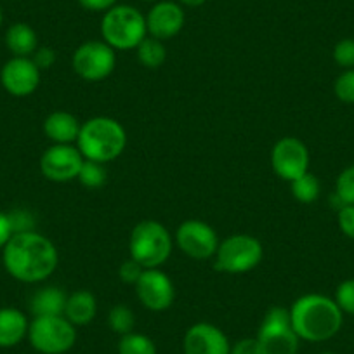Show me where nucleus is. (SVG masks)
Listing matches in <instances>:
<instances>
[{
    "label": "nucleus",
    "mask_w": 354,
    "mask_h": 354,
    "mask_svg": "<svg viewBox=\"0 0 354 354\" xmlns=\"http://www.w3.org/2000/svg\"><path fill=\"white\" fill-rule=\"evenodd\" d=\"M15 234L12 231L11 219H9V214L0 212V248H4L6 243L11 240V236Z\"/></svg>",
    "instance_id": "37"
},
{
    "label": "nucleus",
    "mask_w": 354,
    "mask_h": 354,
    "mask_svg": "<svg viewBox=\"0 0 354 354\" xmlns=\"http://www.w3.org/2000/svg\"><path fill=\"white\" fill-rule=\"evenodd\" d=\"M84 160L75 145H53L40 156V172L47 181L70 183L78 177Z\"/></svg>",
    "instance_id": "12"
},
{
    "label": "nucleus",
    "mask_w": 354,
    "mask_h": 354,
    "mask_svg": "<svg viewBox=\"0 0 354 354\" xmlns=\"http://www.w3.org/2000/svg\"><path fill=\"white\" fill-rule=\"evenodd\" d=\"M75 146L85 160L97 163L113 162L127 146V132L115 118H88L82 124Z\"/></svg>",
    "instance_id": "3"
},
{
    "label": "nucleus",
    "mask_w": 354,
    "mask_h": 354,
    "mask_svg": "<svg viewBox=\"0 0 354 354\" xmlns=\"http://www.w3.org/2000/svg\"><path fill=\"white\" fill-rule=\"evenodd\" d=\"M335 195L346 205H354V163L346 167L335 181Z\"/></svg>",
    "instance_id": "27"
},
{
    "label": "nucleus",
    "mask_w": 354,
    "mask_h": 354,
    "mask_svg": "<svg viewBox=\"0 0 354 354\" xmlns=\"http://www.w3.org/2000/svg\"><path fill=\"white\" fill-rule=\"evenodd\" d=\"M319 354H335V353H330V351H323V353H319Z\"/></svg>",
    "instance_id": "41"
},
{
    "label": "nucleus",
    "mask_w": 354,
    "mask_h": 354,
    "mask_svg": "<svg viewBox=\"0 0 354 354\" xmlns=\"http://www.w3.org/2000/svg\"><path fill=\"white\" fill-rule=\"evenodd\" d=\"M2 87L15 97H28L40 85V70L32 57L12 56L0 70Z\"/></svg>",
    "instance_id": "14"
},
{
    "label": "nucleus",
    "mask_w": 354,
    "mask_h": 354,
    "mask_svg": "<svg viewBox=\"0 0 354 354\" xmlns=\"http://www.w3.org/2000/svg\"><path fill=\"white\" fill-rule=\"evenodd\" d=\"M174 238L162 223L155 219L139 221L129 238V255L145 270H155L169 261Z\"/></svg>",
    "instance_id": "4"
},
{
    "label": "nucleus",
    "mask_w": 354,
    "mask_h": 354,
    "mask_svg": "<svg viewBox=\"0 0 354 354\" xmlns=\"http://www.w3.org/2000/svg\"><path fill=\"white\" fill-rule=\"evenodd\" d=\"M108 326L120 337L134 332L136 316L132 309L125 304L113 306L108 313Z\"/></svg>",
    "instance_id": "25"
},
{
    "label": "nucleus",
    "mask_w": 354,
    "mask_h": 354,
    "mask_svg": "<svg viewBox=\"0 0 354 354\" xmlns=\"http://www.w3.org/2000/svg\"><path fill=\"white\" fill-rule=\"evenodd\" d=\"M181 6H186V8H200L207 2V0H177Z\"/></svg>",
    "instance_id": "38"
},
{
    "label": "nucleus",
    "mask_w": 354,
    "mask_h": 354,
    "mask_svg": "<svg viewBox=\"0 0 354 354\" xmlns=\"http://www.w3.org/2000/svg\"><path fill=\"white\" fill-rule=\"evenodd\" d=\"M101 37L115 50H136L148 37L146 16L129 4H117L101 19Z\"/></svg>",
    "instance_id": "5"
},
{
    "label": "nucleus",
    "mask_w": 354,
    "mask_h": 354,
    "mask_svg": "<svg viewBox=\"0 0 354 354\" xmlns=\"http://www.w3.org/2000/svg\"><path fill=\"white\" fill-rule=\"evenodd\" d=\"M30 322L23 311L16 308H0V347L18 346L28 337Z\"/></svg>",
    "instance_id": "18"
},
{
    "label": "nucleus",
    "mask_w": 354,
    "mask_h": 354,
    "mask_svg": "<svg viewBox=\"0 0 354 354\" xmlns=\"http://www.w3.org/2000/svg\"><path fill=\"white\" fill-rule=\"evenodd\" d=\"M136 54H138L139 63L145 68L149 70H156V68L162 66L167 59V49L165 44L158 39H153V37H146L138 47H136Z\"/></svg>",
    "instance_id": "22"
},
{
    "label": "nucleus",
    "mask_w": 354,
    "mask_h": 354,
    "mask_svg": "<svg viewBox=\"0 0 354 354\" xmlns=\"http://www.w3.org/2000/svg\"><path fill=\"white\" fill-rule=\"evenodd\" d=\"M6 46L15 57H32L39 49V37L26 23H15L6 32Z\"/></svg>",
    "instance_id": "20"
},
{
    "label": "nucleus",
    "mask_w": 354,
    "mask_h": 354,
    "mask_svg": "<svg viewBox=\"0 0 354 354\" xmlns=\"http://www.w3.org/2000/svg\"><path fill=\"white\" fill-rule=\"evenodd\" d=\"M142 271H145V268H142L139 262H136L134 259L129 257L127 261L122 262L120 268H118V278H120L124 283L136 285L139 278H141Z\"/></svg>",
    "instance_id": "31"
},
{
    "label": "nucleus",
    "mask_w": 354,
    "mask_h": 354,
    "mask_svg": "<svg viewBox=\"0 0 354 354\" xmlns=\"http://www.w3.org/2000/svg\"><path fill=\"white\" fill-rule=\"evenodd\" d=\"M333 93L337 100L346 104H354V68L344 70L333 84Z\"/></svg>",
    "instance_id": "28"
},
{
    "label": "nucleus",
    "mask_w": 354,
    "mask_h": 354,
    "mask_svg": "<svg viewBox=\"0 0 354 354\" xmlns=\"http://www.w3.org/2000/svg\"><path fill=\"white\" fill-rule=\"evenodd\" d=\"M288 311L295 333L306 342H326L342 328L344 313L332 297L323 294L302 295Z\"/></svg>",
    "instance_id": "2"
},
{
    "label": "nucleus",
    "mask_w": 354,
    "mask_h": 354,
    "mask_svg": "<svg viewBox=\"0 0 354 354\" xmlns=\"http://www.w3.org/2000/svg\"><path fill=\"white\" fill-rule=\"evenodd\" d=\"M2 21H4V12H2V8H0V26H2Z\"/></svg>",
    "instance_id": "39"
},
{
    "label": "nucleus",
    "mask_w": 354,
    "mask_h": 354,
    "mask_svg": "<svg viewBox=\"0 0 354 354\" xmlns=\"http://www.w3.org/2000/svg\"><path fill=\"white\" fill-rule=\"evenodd\" d=\"M337 224L344 236L354 240V205H344L337 210Z\"/></svg>",
    "instance_id": "32"
},
{
    "label": "nucleus",
    "mask_w": 354,
    "mask_h": 354,
    "mask_svg": "<svg viewBox=\"0 0 354 354\" xmlns=\"http://www.w3.org/2000/svg\"><path fill=\"white\" fill-rule=\"evenodd\" d=\"M73 71L85 82H103L117 66V53L104 40H87L71 56Z\"/></svg>",
    "instance_id": "9"
},
{
    "label": "nucleus",
    "mask_w": 354,
    "mask_h": 354,
    "mask_svg": "<svg viewBox=\"0 0 354 354\" xmlns=\"http://www.w3.org/2000/svg\"><path fill=\"white\" fill-rule=\"evenodd\" d=\"M230 354H261V346L255 337H245L231 344Z\"/></svg>",
    "instance_id": "34"
},
{
    "label": "nucleus",
    "mask_w": 354,
    "mask_h": 354,
    "mask_svg": "<svg viewBox=\"0 0 354 354\" xmlns=\"http://www.w3.org/2000/svg\"><path fill=\"white\" fill-rule=\"evenodd\" d=\"M134 287L139 302L149 311H165L174 304V299H176L172 280L160 268L142 271L141 278Z\"/></svg>",
    "instance_id": "13"
},
{
    "label": "nucleus",
    "mask_w": 354,
    "mask_h": 354,
    "mask_svg": "<svg viewBox=\"0 0 354 354\" xmlns=\"http://www.w3.org/2000/svg\"><path fill=\"white\" fill-rule=\"evenodd\" d=\"M261 354H297L301 339L290 322V311L281 306L268 309L257 330Z\"/></svg>",
    "instance_id": "7"
},
{
    "label": "nucleus",
    "mask_w": 354,
    "mask_h": 354,
    "mask_svg": "<svg viewBox=\"0 0 354 354\" xmlns=\"http://www.w3.org/2000/svg\"><path fill=\"white\" fill-rule=\"evenodd\" d=\"M66 297L68 295L57 287L40 288L30 301V311L33 316H63Z\"/></svg>",
    "instance_id": "21"
},
{
    "label": "nucleus",
    "mask_w": 354,
    "mask_h": 354,
    "mask_svg": "<svg viewBox=\"0 0 354 354\" xmlns=\"http://www.w3.org/2000/svg\"><path fill=\"white\" fill-rule=\"evenodd\" d=\"M333 61L339 64L342 70L354 68V39H342L333 47Z\"/></svg>",
    "instance_id": "30"
},
{
    "label": "nucleus",
    "mask_w": 354,
    "mask_h": 354,
    "mask_svg": "<svg viewBox=\"0 0 354 354\" xmlns=\"http://www.w3.org/2000/svg\"><path fill=\"white\" fill-rule=\"evenodd\" d=\"M146 16L148 35L162 42L174 39L185 28L186 15L179 2L174 0H160L151 6Z\"/></svg>",
    "instance_id": "15"
},
{
    "label": "nucleus",
    "mask_w": 354,
    "mask_h": 354,
    "mask_svg": "<svg viewBox=\"0 0 354 354\" xmlns=\"http://www.w3.org/2000/svg\"><path fill=\"white\" fill-rule=\"evenodd\" d=\"M2 250L6 271L21 283L46 281L59 264L56 245L37 231L15 233Z\"/></svg>",
    "instance_id": "1"
},
{
    "label": "nucleus",
    "mask_w": 354,
    "mask_h": 354,
    "mask_svg": "<svg viewBox=\"0 0 354 354\" xmlns=\"http://www.w3.org/2000/svg\"><path fill=\"white\" fill-rule=\"evenodd\" d=\"M117 351L118 354H158L153 339L139 332L122 335L120 340H118Z\"/></svg>",
    "instance_id": "24"
},
{
    "label": "nucleus",
    "mask_w": 354,
    "mask_h": 354,
    "mask_svg": "<svg viewBox=\"0 0 354 354\" xmlns=\"http://www.w3.org/2000/svg\"><path fill=\"white\" fill-rule=\"evenodd\" d=\"M106 177L108 174L106 169H104V163L93 162V160H84L77 179L82 183V186H85V188L97 189L101 188V186H104Z\"/></svg>",
    "instance_id": "26"
},
{
    "label": "nucleus",
    "mask_w": 354,
    "mask_h": 354,
    "mask_svg": "<svg viewBox=\"0 0 354 354\" xmlns=\"http://www.w3.org/2000/svg\"><path fill=\"white\" fill-rule=\"evenodd\" d=\"M290 186L294 198L297 200V202L306 203V205L316 202L319 193H322V183H319L318 177L311 172H306L304 176L297 177L295 181L290 183Z\"/></svg>",
    "instance_id": "23"
},
{
    "label": "nucleus",
    "mask_w": 354,
    "mask_h": 354,
    "mask_svg": "<svg viewBox=\"0 0 354 354\" xmlns=\"http://www.w3.org/2000/svg\"><path fill=\"white\" fill-rule=\"evenodd\" d=\"M9 219H11L12 231L15 233H25V231H33V221L26 210H15V212L9 214Z\"/></svg>",
    "instance_id": "33"
},
{
    "label": "nucleus",
    "mask_w": 354,
    "mask_h": 354,
    "mask_svg": "<svg viewBox=\"0 0 354 354\" xmlns=\"http://www.w3.org/2000/svg\"><path fill=\"white\" fill-rule=\"evenodd\" d=\"M264 257V248L259 238L247 233L231 234L219 241L214 266L226 274H243L255 270Z\"/></svg>",
    "instance_id": "6"
},
{
    "label": "nucleus",
    "mask_w": 354,
    "mask_h": 354,
    "mask_svg": "<svg viewBox=\"0 0 354 354\" xmlns=\"http://www.w3.org/2000/svg\"><path fill=\"white\" fill-rule=\"evenodd\" d=\"M176 243L193 261H207L216 255L219 238L210 224L200 219H188L177 227Z\"/></svg>",
    "instance_id": "10"
},
{
    "label": "nucleus",
    "mask_w": 354,
    "mask_h": 354,
    "mask_svg": "<svg viewBox=\"0 0 354 354\" xmlns=\"http://www.w3.org/2000/svg\"><path fill=\"white\" fill-rule=\"evenodd\" d=\"M183 351L185 354H230L231 342L219 326L200 322L186 330Z\"/></svg>",
    "instance_id": "16"
},
{
    "label": "nucleus",
    "mask_w": 354,
    "mask_h": 354,
    "mask_svg": "<svg viewBox=\"0 0 354 354\" xmlns=\"http://www.w3.org/2000/svg\"><path fill=\"white\" fill-rule=\"evenodd\" d=\"M141 2H149V4H155V2H160V0H141Z\"/></svg>",
    "instance_id": "40"
},
{
    "label": "nucleus",
    "mask_w": 354,
    "mask_h": 354,
    "mask_svg": "<svg viewBox=\"0 0 354 354\" xmlns=\"http://www.w3.org/2000/svg\"><path fill=\"white\" fill-rule=\"evenodd\" d=\"M78 4L91 12H106L118 4V0H78Z\"/></svg>",
    "instance_id": "36"
},
{
    "label": "nucleus",
    "mask_w": 354,
    "mask_h": 354,
    "mask_svg": "<svg viewBox=\"0 0 354 354\" xmlns=\"http://www.w3.org/2000/svg\"><path fill=\"white\" fill-rule=\"evenodd\" d=\"M333 301L337 302V306H339L344 315L354 316V278H349V280H344L342 283H339Z\"/></svg>",
    "instance_id": "29"
},
{
    "label": "nucleus",
    "mask_w": 354,
    "mask_h": 354,
    "mask_svg": "<svg viewBox=\"0 0 354 354\" xmlns=\"http://www.w3.org/2000/svg\"><path fill=\"white\" fill-rule=\"evenodd\" d=\"M28 340L40 354H64L77 342V326L64 316H33Z\"/></svg>",
    "instance_id": "8"
},
{
    "label": "nucleus",
    "mask_w": 354,
    "mask_h": 354,
    "mask_svg": "<svg viewBox=\"0 0 354 354\" xmlns=\"http://www.w3.org/2000/svg\"><path fill=\"white\" fill-rule=\"evenodd\" d=\"M82 124L68 111H53L44 120V134L54 145H73L80 134Z\"/></svg>",
    "instance_id": "17"
},
{
    "label": "nucleus",
    "mask_w": 354,
    "mask_h": 354,
    "mask_svg": "<svg viewBox=\"0 0 354 354\" xmlns=\"http://www.w3.org/2000/svg\"><path fill=\"white\" fill-rule=\"evenodd\" d=\"M33 63L39 66V70H49L54 63H56V53L50 47H39L32 56Z\"/></svg>",
    "instance_id": "35"
},
{
    "label": "nucleus",
    "mask_w": 354,
    "mask_h": 354,
    "mask_svg": "<svg viewBox=\"0 0 354 354\" xmlns=\"http://www.w3.org/2000/svg\"><path fill=\"white\" fill-rule=\"evenodd\" d=\"M97 315L96 295L88 290H77L66 297L63 316L75 326H85Z\"/></svg>",
    "instance_id": "19"
},
{
    "label": "nucleus",
    "mask_w": 354,
    "mask_h": 354,
    "mask_svg": "<svg viewBox=\"0 0 354 354\" xmlns=\"http://www.w3.org/2000/svg\"><path fill=\"white\" fill-rule=\"evenodd\" d=\"M309 160L308 146L294 136L281 138L271 149V167L274 174L287 183L309 172Z\"/></svg>",
    "instance_id": "11"
}]
</instances>
